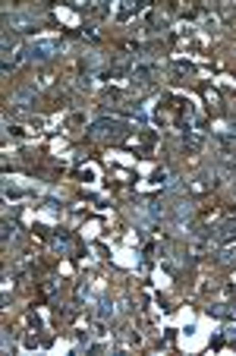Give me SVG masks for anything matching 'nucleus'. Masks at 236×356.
I'll list each match as a JSON object with an SVG mask.
<instances>
[{
  "mask_svg": "<svg viewBox=\"0 0 236 356\" xmlns=\"http://www.w3.org/2000/svg\"><path fill=\"white\" fill-rule=\"evenodd\" d=\"M54 246H57V249H66V246H69V240H66V237H57V240H54Z\"/></svg>",
  "mask_w": 236,
  "mask_h": 356,
  "instance_id": "4",
  "label": "nucleus"
},
{
  "mask_svg": "<svg viewBox=\"0 0 236 356\" xmlns=\"http://www.w3.org/2000/svg\"><path fill=\"white\" fill-rule=\"evenodd\" d=\"M227 341H236V325H230V328H227Z\"/></svg>",
  "mask_w": 236,
  "mask_h": 356,
  "instance_id": "5",
  "label": "nucleus"
},
{
  "mask_svg": "<svg viewBox=\"0 0 236 356\" xmlns=\"http://www.w3.org/2000/svg\"><path fill=\"white\" fill-rule=\"evenodd\" d=\"M221 240H224V243H233V240H236V221H227V224L221 227Z\"/></svg>",
  "mask_w": 236,
  "mask_h": 356,
  "instance_id": "2",
  "label": "nucleus"
},
{
  "mask_svg": "<svg viewBox=\"0 0 236 356\" xmlns=\"http://www.w3.org/2000/svg\"><path fill=\"white\" fill-rule=\"evenodd\" d=\"M111 315H114V306H111V299H101V302H98V318L104 322V318H111Z\"/></svg>",
  "mask_w": 236,
  "mask_h": 356,
  "instance_id": "3",
  "label": "nucleus"
},
{
  "mask_svg": "<svg viewBox=\"0 0 236 356\" xmlns=\"http://www.w3.org/2000/svg\"><path fill=\"white\" fill-rule=\"evenodd\" d=\"M60 50V41H54V38H44V41H35V44H29V57L32 60H47V57H54Z\"/></svg>",
  "mask_w": 236,
  "mask_h": 356,
  "instance_id": "1",
  "label": "nucleus"
}]
</instances>
